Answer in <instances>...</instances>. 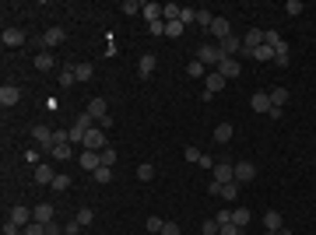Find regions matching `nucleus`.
Instances as JSON below:
<instances>
[{"instance_id": "obj_22", "label": "nucleus", "mask_w": 316, "mask_h": 235, "mask_svg": "<svg viewBox=\"0 0 316 235\" xmlns=\"http://www.w3.org/2000/svg\"><path fill=\"white\" fill-rule=\"evenodd\" d=\"M264 228H267V232H278V228H284L281 211H267V214H264Z\"/></svg>"}, {"instance_id": "obj_60", "label": "nucleus", "mask_w": 316, "mask_h": 235, "mask_svg": "<svg viewBox=\"0 0 316 235\" xmlns=\"http://www.w3.org/2000/svg\"><path fill=\"white\" fill-rule=\"evenodd\" d=\"M267 235H278V232H267Z\"/></svg>"}, {"instance_id": "obj_23", "label": "nucleus", "mask_w": 316, "mask_h": 235, "mask_svg": "<svg viewBox=\"0 0 316 235\" xmlns=\"http://www.w3.org/2000/svg\"><path fill=\"white\" fill-rule=\"evenodd\" d=\"M211 35H215V39H228V35H232V25H228V21H225V18H215V25H211Z\"/></svg>"}, {"instance_id": "obj_8", "label": "nucleus", "mask_w": 316, "mask_h": 235, "mask_svg": "<svg viewBox=\"0 0 316 235\" xmlns=\"http://www.w3.org/2000/svg\"><path fill=\"white\" fill-rule=\"evenodd\" d=\"M218 46L221 60L225 57H235V53H243V39H235V35H228V39H221V42H215Z\"/></svg>"}, {"instance_id": "obj_1", "label": "nucleus", "mask_w": 316, "mask_h": 235, "mask_svg": "<svg viewBox=\"0 0 316 235\" xmlns=\"http://www.w3.org/2000/svg\"><path fill=\"white\" fill-rule=\"evenodd\" d=\"M92 123H95V119L88 116V113H81V116L74 119V123H70V130H67V134H70V144H85V134L92 130Z\"/></svg>"}, {"instance_id": "obj_58", "label": "nucleus", "mask_w": 316, "mask_h": 235, "mask_svg": "<svg viewBox=\"0 0 316 235\" xmlns=\"http://www.w3.org/2000/svg\"><path fill=\"white\" fill-rule=\"evenodd\" d=\"M200 169H215V162H211V154H200V162H197Z\"/></svg>"}, {"instance_id": "obj_2", "label": "nucleus", "mask_w": 316, "mask_h": 235, "mask_svg": "<svg viewBox=\"0 0 316 235\" xmlns=\"http://www.w3.org/2000/svg\"><path fill=\"white\" fill-rule=\"evenodd\" d=\"M197 60H200L204 67H218V63H221L218 46H211V42H200V46H197Z\"/></svg>"}, {"instance_id": "obj_17", "label": "nucleus", "mask_w": 316, "mask_h": 235, "mask_svg": "<svg viewBox=\"0 0 316 235\" xmlns=\"http://www.w3.org/2000/svg\"><path fill=\"white\" fill-rule=\"evenodd\" d=\"M155 67H158V60H155V53H144V57H141V63H137V74H141V77H144V81H148V77H151V74H155Z\"/></svg>"}, {"instance_id": "obj_34", "label": "nucleus", "mask_w": 316, "mask_h": 235, "mask_svg": "<svg viewBox=\"0 0 316 235\" xmlns=\"http://www.w3.org/2000/svg\"><path fill=\"white\" fill-rule=\"evenodd\" d=\"M49 154H53V158H57V162H67V158H70V154H74V144H60V147H53V151H49Z\"/></svg>"}, {"instance_id": "obj_49", "label": "nucleus", "mask_w": 316, "mask_h": 235, "mask_svg": "<svg viewBox=\"0 0 316 235\" xmlns=\"http://www.w3.org/2000/svg\"><path fill=\"white\" fill-rule=\"evenodd\" d=\"M183 154H187V162H193V165L200 162V147H183Z\"/></svg>"}, {"instance_id": "obj_25", "label": "nucleus", "mask_w": 316, "mask_h": 235, "mask_svg": "<svg viewBox=\"0 0 316 235\" xmlns=\"http://www.w3.org/2000/svg\"><path fill=\"white\" fill-rule=\"evenodd\" d=\"M250 211H246V207H232V225H239V228H246V225H250Z\"/></svg>"}, {"instance_id": "obj_48", "label": "nucleus", "mask_w": 316, "mask_h": 235, "mask_svg": "<svg viewBox=\"0 0 316 235\" xmlns=\"http://www.w3.org/2000/svg\"><path fill=\"white\" fill-rule=\"evenodd\" d=\"M215 221H218V225H232V207L218 211V214H215Z\"/></svg>"}, {"instance_id": "obj_36", "label": "nucleus", "mask_w": 316, "mask_h": 235, "mask_svg": "<svg viewBox=\"0 0 316 235\" xmlns=\"http://www.w3.org/2000/svg\"><path fill=\"white\" fill-rule=\"evenodd\" d=\"M74 221H77V225H81V228H85V225H92V221H95V211H92V207H81V211H77V218H74Z\"/></svg>"}, {"instance_id": "obj_28", "label": "nucleus", "mask_w": 316, "mask_h": 235, "mask_svg": "<svg viewBox=\"0 0 316 235\" xmlns=\"http://www.w3.org/2000/svg\"><path fill=\"white\" fill-rule=\"evenodd\" d=\"M221 197H225L228 204H235V200H239V182H225V186H221Z\"/></svg>"}, {"instance_id": "obj_20", "label": "nucleus", "mask_w": 316, "mask_h": 235, "mask_svg": "<svg viewBox=\"0 0 316 235\" xmlns=\"http://www.w3.org/2000/svg\"><path fill=\"white\" fill-rule=\"evenodd\" d=\"M32 221L49 225V221H53V204H35V207H32Z\"/></svg>"}, {"instance_id": "obj_26", "label": "nucleus", "mask_w": 316, "mask_h": 235, "mask_svg": "<svg viewBox=\"0 0 316 235\" xmlns=\"http://www.w3.org/2000/svg\"><path fill=\"white\" fill-rule=\"evenodd\" d=\"M74 77H77V81H92L95 67H92V63H74Z\"/></svg>"}, {"instance_id": "obj_38", "label": "nucleus", "mask_w": 316, "mask_h": 235, "mask_svg": "<svg viewBox=\"0 0 316 235\" xmlns=\"http://www.w3.org/2000/svg\"><path fill=\"white\" fill-rule=\"evenodd\" d=\"M302 11H306V7H302V0H288V4H284V14H288V18H299Z\"/></svg>"}, {"instance_id": "obj_32", "label": "nucleus", "mask_w": 316, "mask_h": 235, "mask_svg": "<svg viewBox=\"0 0 316 235\" xmlns=\"http://www.w3.org/2000/svg\"><path fill=\"white\" fill-rule=\"evenodd\" d=\"M253 60H260V63H267V60H274V49H271V46L264 42V46H256V49H253Z\"/></svg>"}, {"instance_id": "obj_19", "label": "nucleus", "mask_w": 316, "mask_h": 235, "mask_svg": "<svg viewBox=\"0 0 316 235\" xmlns=\"http://www.w3.org/2000/svg\"><path fill=\"white\" fill-rule=\"evenodd\" d=\"M0 39H4V46L18 49V46L25 42V32H21V29H4V35H0Z\"/></svg>"}, {"instance_id": "obj_12", "label": "nucleus", "mask_w": 316, "mask_h": 235, "mask_svg": "<svg viewBox=\"0 0 316 235\" xmlns=\"http://www.w3.org/2000/svg\"><path fill=\"white\" fill-rule=\"evenodd\" d=\"M63 39H67V35H63V29H60V25H53V29L42 32V39H39V42H42L46 49H53V46H60Z\"/></svg>"}, {"instance_id": "obj_10", "label": "nucleus", "mask_w": 316, "mask_h": 235, "mask_svg": "<svg viewBox=\"0 0 316 235\" xmlns=\"http://www.w3.org/2000/svg\"><path fill=\"white\" fill-rule=\"evenodd\" d=\"M256 46H264V32H260V29H250L246 35H243V53H246V57H253V49H256Z\"/></svg>"}, {"instance_id": "obj_44", "label": "nucleus", "mask_w": 316, "mask_h": 235, "mask_svg": "<svg viewBox=\"0 0 316 235\" xmlns=\"http://www.w3.org/2000/svg\"><path fill=\"white\" fill-rule=\"evenodd\" d=\"M21 235H46V225H42V221H32V225H25Z\"/></svg>"}, {"instance_id": "obj_27", "label": "nucleus", "mask_w": 316, "mask_h": 235, "mask_svg": "<svg viewBox=\"0 0 316 235\" xmlns=\"http://www.w3.org/2000/svg\"><path fill=\"white\" fill-rule=\"evenodd\" d=\"M274 63H278V67H288V42H278V46H274Z\"/></svg>"}, {"instance_id": "obj_35", "label": "nucleus", "mask_w": 316, "mask_h": 235, "mask_svg": "<svg viewBox=\"0 0 316 235\" xmlns=\"http://www.w3.org/2000/svg\"><path fill=\"white\" fill-rule=\"evenodd\" d=\"M187 74H190V77H204V74H207V67H204L200 60H190V63H187Z\"/></svg>"}, {"instance_id": "obj_55", "label": "nucleus", "mask_w": 316, "mask_h": 235, "mask_svg": "<svg viewBox=\"0 0 316 235\" xmlns=\"http://www.w3.org/2000/svg\"><path fill=\"white\" fill-rule=\"evenodd\" d=\"M151 35H165V21H155V25H148Z\"/></svg>"}, {"instance_id": "obj_4", "label": "nucleus", "mask_w": 316, "mask_h": 235, "mask_svg": "<svg viewBox=\"0 0 316 235\" xmlns=\"http://www.w3.org/2000/svg\"><path fill=\"white\" fill-rule=\"evenodd\" d=\"M77 165H81L85 172L102 169V151H85V147H81V154H77Z\"/></svg>"}, {"instance_id": "obj_24", "label": "nucleus", "mask_w": 316, "mask_h": 235, "mask_svg": "<svg viewBox=\"0 0 316 235\" xmlns=\"http://www.w3.org/2000/svg\"><path fill=\"white\" fill-rule=\"evenodd\" d=\"M232 134H235V130H232V123H218V126H215V141H218V144H228V141H232Z\"/></svg>"}, {"instance_id": "obj_37", "label": "nucleus", "mask_w": 316, "mask_h": 235, "mask_svg": "<svg viewBox=\"0 0 316 235\" xmlns=\"http://www.w3.org/2000/svg\"><path fill=\"white\" fill-rule=\"evenodd\" d=\"M197 21V7H179V25H193Z\"/></svg>"}, {"instance_id": "obj_6", "label": "nucleus", "mask_w": 316, "mask_h": 235, "mask_svg": "<svg viewBox=\"0 0 316 235\" xmlns=\"http://www.w3.org/2000/svg\"><path fill=\"white\" fill-rule=\"evenodd\" d=\"M211 176H215V182H235V165H228V162H215V169H211Z\"/></svg>"}, {"instance_id": "obj_5", "label": "nucleus", "mask_w": 316, "mask_h": 235, "mask_svg": "<svg viewBox=\"0 0 316 235\" xmlns=\"http://www.w3.org/2000/svg\"><path fill=\"white\" fill-rule=\"evenodd\" d=\"M32 137L39 141L42 151H53V130H49L46 123H35V126H32Z\"/></svg>"}, {"instance_id": "obj_39", "label": "nucleus", "mask_w": 316, "mask_h": 235, "mask_svg": "<svg viewBox=\"0 0 316 235\" xmlns=\"http://www.w3.org/2000/svg\"><path fill=\"white\" fill-rule=\"evenodd\" d=\"M162 18L165 21H179V7L176 4H162Z\"/></svg>"}, {"instance_id": "obj_9", "label": "nucleus", "mask_w": 316, "mask_h": 235, "mask_svg": "<svg viewBox=\"0 0 316 235\" xmlns=\"http://www.w3.org/2000/svg\"><path fill=\"white\" fill-rule=\"evenodd\" d=\"M215 70H218V74H221V77H225V81H235L243 67L235 63V57H225V60H221V63H218V67H215Z\"/></svg>"}, {"instance_id": "obj_33", "label": "nucleus", "mask_w": 316, "mask_h": 235, "mask_svg": "<svg viewBox=\"0 0 316 235\" xmlns=\"http://www.w3.org/2000/svg\"><path fill=\"white\" fill-rule=\"evenodd\" d=\"M92 179L106 186V182H113V169H109V165H102V169H95V172H92Z\"/></svg>"}, {"instance_id": "obj_18", "label": "nucleus", "mask_w": 316, "mask_h": 235, "mask_svg": "<svg viewBox=\"0 0 316 235\" xmlns=\"http://www.w3.org/2000/svg\"><path fill=\"white\" fill-rule=\"evenodd\" d=\"M11 221L14 225H21V232H25V225H32V207H11Z\"/></svg>"}, {"instance_id": "obj_13", "label": "nucleus", "mask_w": 316, "mask_h": 235, "mask_svg": "<svg viewBox=\"0 0 316 235\" xmlns=\"http://www.w3.org/2000/svg\"><path fill=\"white\" fill-rule=\"evenodd\" d=\"M85 113H88V116H92L95 123H102V119L109 116V106H106V98H92V102H88V109H85Z\"/></svg>"}, {"instance_id": "obj_29", "label": "nucleus", "mask_w": 316, "mask_h": 235, "mask_svg": "<svg viewBox=\"0 0 316 235\" xmlns=\"http://www.w3.org/2000/svg\"><path fill=\"white\" fill-rule=\"evenodd\" d=\"M267 95H271V106L274 109H281L284 102H288V88H274V91H267Z\"/></svg>"}, {"instance_id": "obj_59", "label": "nucleus", "mask_w": 316, "mask_h": 235, "mask_svg": "<svg viewBox=\"0 0 316 235\" xmlns=\"http://www.w3.org/2000/svg\"><path fill=\"white\" fill-rule=\"evenodd\" d=\"M278 235H292V228H278Z\"/></svg>"}, {"instance_id": "obj_45", "label": "nucleus", "mask_w": 316, "mask_h": 235, "mask_svg": "<svg viewBox=\"0 0 316 235\" xmlns=\"http://www.w3.org/2000/svg\"><path fill=\"white\" fill-rule=\"evenodd\" d=\"M183 29H187V25H179V21H165V35H172V39L183 35Z\"/></svg>"}, {"instance_id": "obj_52", "label": "nucleus", "mask_w": 316, "mask_h": 235, "mask_svg": "<svg viewBox=\"0 0 316 235\" xmlns=\"http://www.w3.org/2000/svg\"><path fill=\"white\" fill-rule=\"evenodd\" d=\"M218 235H243V228H239V225H221Z\"/></svg>"}, {"instance_id": "obj_7", "label": "nucleus", "mask_w": 316, "mask_h": 235, "mask_svg": "<svg viewBox=\"0 0 316 235\" xmlns=\"http://www.w3.org/2000/svg\"><path fill=\"white\" fill-rule=\"evenodd\" d=\"M225 85H228V81H225V77H221L218 70H207V74H204V91H207V95H211V98H215V95H218V91L225 88Z\"/></svg>"}, {"instance_id": "obj_11", "label": "nucleus", "mask_w": 316, "mask_h": 235, "mask_svg": "<svg viewBox=\"0 0 316 235\" xmlns=\"http://www.w3.org/2000/svg\"><path fill=\"white\" fill-rule=\"evenodd\" d=\"M253 179H256V165H253V162H239V165H235V182L246 186Z\"/></svg>"}, {"instance_id": "obj_54", "label": "nucleus", "mask_w": 316, "mask_h": 235, "mask_svg": "<svg viewBox=\"0 0 316 235\" xmlns=\"http://www.w3.org/2000/svg\"><path fill=\"white\" fill-rule=\"evenodd\" d=\"M162 235H179V225H176V221H165V228H162Z\"/></svg>"}, {"instance_id": "obj_41", "label": "nucleus", "mask_w": 316, "mask_h": 235, "mask_svg": "<svg viewBox=\"0 0 316 235\" xmlns=\"http://www.w3.org/2000/svg\"><path fill=\"white\" fill-rule=\"evenodd\" d=\"M74 81H77V77H74V67H63L60 70V88H70Z\"/></svg>"}, {"instance_id": "obj_14", "label": "nucleus", "mask_w": 316, "mask_h": 235, "mask_svg": "<svg viewBox=\"0 0 316 235\" xmlns=\"http://www.w3.org/2000/svg\"><path fill=\"white\" fill-rule=\"evenodd\" d=\"M250 109L260 113V116H267V113H271V95H267V91H256V95L250 98Z\"/></svg>"}, {"instance_id": "obj_56", "label": "nucleus", "mask_w": 316, "mask_h": 235, "mask_svg": "<svg viewBox=\"0 0 316 235\" xmlns=\"http://www.w3.org/2000/svg\"><path fill=\"white\" fill-rule=\"evenodd\" d=\"M207 193H211V197H221V182L211 179V182H207Z\"/></svg>"}, {"instance_id": "obj_30", "label": "nucleus", "mask_w": 316, "mask_h": 235, "mask_svg": "<svg viewBox=\"0 0 316 235\" xmlns=\"http://www.w3.org/2000/svg\"><path fill=\"white\" fill-rule=\"evenodd\" d=\"M53 67H57V60L49 57V53H39L35 57V70H53Z\"/></svg>"}, {"instance_id": "obj_47", "label": "nucleus", "mask_w": 316, "mask_h": 235, "mask_svg": "<svg viewBox=\"0 0 316 235\" xmlns=\"http://www.w3.org/2000/svg\"><path fill=\"white\" fill-rule=\"evenodd\" d=\"M162 228H165L162 218H148V232H151V235H162Z\"/></svg>"}, {"instance_id": "obj_16", "label": "nucleus", "mask_w": 316, "mask_h": 235, "mask_svg": "<svg viewBox=\"0 0 316 235\" xmlns=\"http://www.w3.org/2000/svg\"><path fill=\"white\" fill-rule=\"evenodd\" d=\"M141 14L148 18V25H155V21H165V18H162V4H155V0H144Z\"/></svg>"}, {"instance_id": "obj_53", "label": "nucleus", "mask_w": 316, "mask_h": 235, "mask_svg": "<svg viewBox=\"0 0 316 235\" xmlns=\"http://www.w3.org/2000/svg\"><path fill=\"white\" fill-rule=\"evenodd\" d=\"M81 232V225H77V221H67V225H63V235H77Z\"/></svg>"}, {"instance_id": "obj_3", "label": "nucleus", "mask_w": 316, "mask_h": 235, "mask_svg": "<svg viewBox=\"0 0 316 235\" xmlns=\"http://www.w3.org/2000/svg\"><path fill=\"white\" fill-rule=\"evenodd\" d=\"M85 151H106V130L102 126H92L88 134H85Z\"/></svg>"}, {"instance_id": "obj_50", "label": "nucleus", "mask_w": 316, "mask_h": 235, "mask_svg": "<svg viewBox=\"0 0 316 235\" xmlns=\"http://www.w3.org/2000/svg\"><path fill=\"white\" fill-rule=\"evenodd\" d=\"M4 235H21V225H14V221L7 218V221H4Z\"/></svg>"}, {"instance_id": "obj_43", "label": "nucleus", "mask_w": 316, "mask_h": 235, "mask_svg": "<svg viewBox=\"0 0 316 235\" xmlns=\"http://www.w3.org/2000/svg\"><path fill=\"white\" fill-rule=\"evenodd\" d=\"M141 7H144L141 0H123V4H120V11H123V14H137Z\"/></svg>"}, {"instance_id": "obj_21", "label": "nucleus", "mask_w": 316, "mask_h": 235, "mask_svg": "<svg viewBox=\"0 0 316 235\" xmlns=\"http://www.w3.org/2000/svg\"><path fill=\"white\" fill-rule=\"evenodd\" d=\"M53 179H57V172L49 165H35V182L39 186H53Z\"/></svg>"}, {"instance_id": "obj_15", "label": "nucleus", "mask_w": 316, "mask_h": 235, "mask_svg": "<svg viewBox=\"0 0 316 235\" xmlns=\"http://www.w3.org/2000/svg\"><path fill=\"white\" fill-rule=\"evenodd\" d=\"M18 102H21V91L14 88V85H4V88H0V106H4V109H11V106H18Z\"/></svg>"}, {"instance_id": "obj_57", "label": "nucleus", "mask_w": 316, "mask_h": 235, "mask_svg": "<svg viewBox=\"0 0 316 235\" xmlns=\"http://www.w3.org/2000/svg\"><path fill=\"white\" fill-rule=\"evenodd\" d=\"M46 235H63V228L57 225V221H49V225H46Z\"/></svg>"}, {"instance_id": "obj_46", "label": "nucleus", "mask_w": 316, "mask_h": 235, "mask_svg": "<svg viewBox=\"0 0 316 235\" xmlns=\"http://www.w3.org/2000/svg\"><path fill=\"white\" fill-rule=\"evenodd\" d=\"M218 232H221V225L215 221V218H211V221H204V228H200V235H218Z\"/></svg>"}, {"instance_id": "obj_51", "label": "nucleus", "mask_w": 316, "mask_h": 235, "mask_svg": "<svg viewBox=\"0 0 316 235\" xmlns=\"http://www.w3.org/2000/svg\"><path fill=\"white\" fill-rule=\"evenodd\" d=\"M102 165H109V169H113V165H116V151H109V147H106V151H102Z\"/></svg>"}, {"instance_id": "obj_31", "label": "nucleus", "mask_w": 316, "mask_h": 235, "mask_svg": "<svg viewBox=\"0 0 316 235\" xmlns=\"http://www.w3.org/2000/svg\"><path fill=\"white\" fill-rule=\"evenodd\" d=\"M137 179H141V182H151V179H155V165L141 162V165H137Z\"/></svg>"}, {"instance_id": "obj_42", "label": "nucleus", "mask_w": 316, "mask_h": 235, "mask_svg": "<svg viewBox=\"0 0 316 235\" xmlns=\"http://www.w3.org/2000/svg\"><path fill=\"white\" fill-rule=\"evenodd\" d=\"M53 190H57V193H63V190H70V176H67V172H60V176L53 179Z\"/></svg>"}, {"instance_id": "obj_40", "label": "nucleus", "mask_w": 316, "mask_h": 235, "mask_svg": "<svg viewBox=\"0 0 316 235\" xmlns=\"http://www.w3.org/2000/svg\"><path fill=\"white\" fill-rule=\"evenodd\" d=\"M197 25L211 32V25H215V14H211V11H197Z\"/></svg>"}]
</instances>
